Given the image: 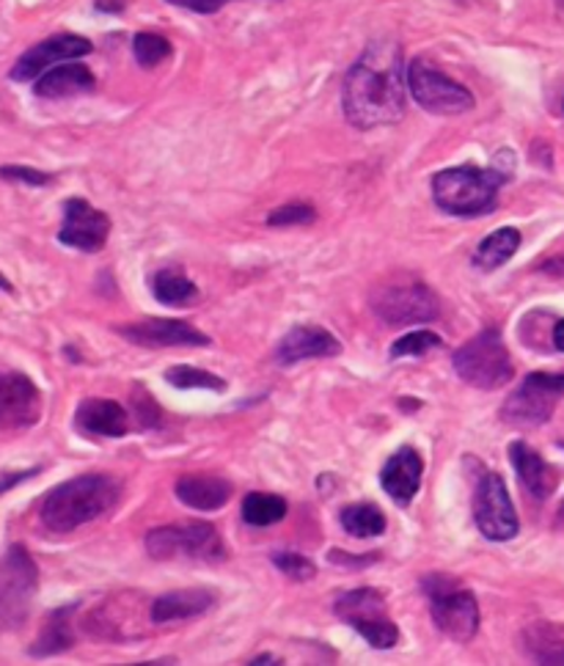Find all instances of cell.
I'll return each mask as SVG.
<instances>
[{"label": "cell", "instance_id": "cell-42", "mask_svg": "<svg viewBox=\"0 0 564 666\" xmlns=\"http://www.w3.org/2000/svg\"><path fill=\"white\" fill-rule=\"evenodd\" d=\"M562 449H564V444H562Z\"/></svg>", "mask_w": 564, "mask_h": 666}, {"label": "cell", "instance_id": "cell-25", "mask_svg": "<svg viewBox=\"0 0 564 666\" xmlns=\"http://www.w3.org/2000/svg\"><path fill=\"white\" fill-rule=\"evenodd\" d=\"M152 292L166 306H188L198 298V290L179 268H163L152 276Z\"/></svg>", "mask_w": 564, "mask_h": 666}, {"label": "cell", "instance_id": "cell-18", "mask_svg": "<svg viewBox=\"0 0 564 666\" xmlns=\"http://www.w3.org/2000/svg\"><path fill=\"white\" fill-rule=\"evenodd\" d=\"M342 353V345L333 333L317 325H297L286 333L275 347V361L290 367V363L306 361V358H333Z\"/></svg>", "mask_w": 564, "mask_h": 666}, {"label": "cell", "instance_id": "cell-26", "mask_svg": "<svg viewBox=\"0 0 564 666\" xmlns=\"http://www.w3.org/2000/svg\"><path fill=\"white\" fill-rule=\"evenodd\" d=\"M338 521H342V529L347 535L358 537V540H369V537H381L386 531V515L374 504H350L338 512Z\"/></svg>", "mask_w": 564, "mask_h": 666}, {"label": "cell", "instance_id": "cell-40", "mask_svg": "<svg viewBox=\"0 0 564 666\" xmlns=\"http://www.w3.org/2000/svg\"><path fill=\"white\" fill-rule=\"evenodd\" d=\"M0 290L3 292H12V284H9V279L3 273H0Z\"/></svg>", "mask_w": 564, "mask_h": 666}, {"label": "cell", "instance_id": "cell-38", "mask_svg": "<svg viewBox=\"0 0 564 666\" xmlns=\"http://www.w3.org/2000/svg\"><path fill=\"white\" fill-rule=\"evenodd\" d=\"M39 474V469L34 471H23V474H9V476H0V494H7L9 488H14V485H20L23 479H30V476Z\"/></svg>", "mask_w": 564, "mask_h": 666}, {"label": "cell", "instance_id": "cell-33", "mask_svg": "<svg viewBox=\"0 0 564 666\" xmlns=\"http://www.w3.org/2000/svg\"><path fill=\"white\" fill-rule=\"evenodd\" d=\"M273 565L279 567L284 576L295 578V581H309V578H315V562L306 560L304 553H295V551H275L273 556Z\"/></svg>", "mask_w": 564, "mask_h": 666}, {"label": "cell", "instance_id": "cell-37", "mask_svg": "<svg viewBox=\"0 0 564 666\" xmlns=\"http://www.w3.org/2000/svg\"><path fill=\"white\" fill-rule=\"evenodd\" d=\"M540 270H542V273L553 276V279H564V254L546 259V262L540 265Z\"/></svg>", "mask_w": 564, "mask_h": 666}, {"label": "cell", "instance_id": "cell-14", "mask_svg": "<svg viewBox=\"0 0 564 666\" xmlns=\"http://www.w3.org/2000/svg\"><path fill=\"white\" fill-rule=\"evenodd\" d=\"M91 53V42L84 36L75 34H59L53 39H44L36 48H30L28 53L20 55V61L12 69V80L20 84H30V80H39L48 69H53L55 64H64V61H75L80 55Z\"/></svg>", "mask_w": 564, "mask_h": 666}, {"label": "cell", "instance_id": "cell-12", "mask_svg": "<svg viewBox=\"0 0 564 666\" xmlns=\"http://www.w3.org/2000/svg\"><path fill=\"white\" fill-rule=\"evenodd\" d=\"M36 565L23 546H12L0 562V628H14L25 619L36 592Z\"/></svg>", "mask_w": 564, "mask_h": 666}, {"label": "cell", "instance_id": "cell-34", "mask_svg": "<svg viewBox=\"0 0 564 666\" xmlns=\"http://www.w3.org/2000/svg\"><path fill=\"white\" fill-rule=\"evenodd\" d=\"M315 218V207H309V204L304 202H292L273 209V213L268 215V223L270 227H306V223H311Z\"/></svg>", "mask_w": 564, "mask_h": 666}, {"label": "cell", "instance_id": "cell-36", "mask_svg": "<svg viewBox=\"0 0 564 666\" xmlns=\"http://www.w3.org/2000/svg\"><path fill=\"white\" fill-rule=\"evenodd\" d=\"M168 3H171V7L191 9V12H198V14H209V12H218L226 0H168Z\"/></svg>", "mask_w": 564, "mask_h": 666}, {"label": "cell", "instance_id": "cell-17", "mask_svg": "<svg viewBox=\"0 0 564 666\" xmlns=\"http://www.w3.org/2000/svg\"><path fill=\"white\" fill-rule=\"evenodd\" d=\"M424 460L413 447H399L381 471V485L399 507H408L422 488Z\"/></svg>", "mask_w": 564, "mask_h": 666}, {"label": "cell", "instance_id": "cell-16", "mask_svg": "<svg viewBox=\"0 0 564 666\" xmlns=\"http://www.w3.org/2000/svg\"><path fill=\"white\" fill-rule=\"evenodd\" d=\"M116 331L130 340L132 345L149 347H207L209 336H204L198 328L191 322L182 320H146V322H132V325H119Z\"/></svg>", "mask_w": 564, "mask_h": 666}, {"label": "cell", "instance_id": "cell-24", "mask_svg": "<svg viewBox=\"0 0 564 666\" xmlns=\"http://www.w3.org/2000/svg\"><path fill=\"white\" fill-rule=\"evenodd\" d=\"M517 248H521V232L512 227H504L482 240L474 254V265L479 270H496L504 262H510L512 256L517 254Z\"/></svg>", "mask_w": 564, "mask_h": 666}, {"label": "cell", "instance_id": "cell-11", "mask_svg": "<svg viewBox=\"0 0 564 666\" xmlns=\"http://www.w3.org/2000/svg\"><path fill=\"white\" fill-rule=\"evenodd\" d=\"M474 521L476 529L493 542H507L521 531L517 512L512 507L510 490L504 479L493 471H487L476 479L474 488Z\"/></svg>", "mask_w": 564, "mask_h": 666}, {"label": "cell", "instance_id": "cell-19", "mask_svg": "<svg viewBox=\"0 0 564 666\" xmlns=\"http://www.w3.org/2000/svg\"><path fill=\"white\" fill-rule=\"evenodd\" d=\"M75 427L94 438H121L130 430V419L119 402L113 399H84L75 411Z\"/></svg>", "mask_w": 564, "mask_h": 666}, {"label": "cell", "instance_id": "cell-9", "mask_svg": "<svg viewBox=\"0 0 564 666\" xmlns=\"http://www.w3.org/2000/svg\"><path fill=\"white\" fill-rule=\"evenodd\" d=\"M146 551L155 560H204L218 562L226 556L223 540L213 524H184V526H161L146 535Z\"/></svg>", "mask_w": 564, "mask_h": 666}, {"label": "cell", "instance_id": "cell-3", "mask_svg": "<svg viewBox=\"0 0 564 666\" xmlns=\"http://www.w3.org/2000/svg\"><path fill=\"white\" fill-rule=\"evenodd\" d=\"M510 177L512 168H501L499 157L490 168H446L433 177V198L446 215L476 218V215L493 213L501 184L510 182Z\"/></svg>", "mask_w": 564, "mask_h": 666}, {"label": "cell", "instance_id": "cell-28", "mask_svg": "<svg viewBox=\"0 0 564 666\" xmlns=\"http://www.w3.org/2000/svg\"><path fill=\"white\" fill-rule=\"evenodd\" d=\"M286 515V501L273 494H248L243 499V521L248 526H273L284 521Z\"/></svg>", "mask_w": 564, "mask_h": 666}, {"label": "cell", "instance_id": "cell-30", "mask_svg": "<svg viewBox=\"0 0 564 666\" xmlns=\"http://www.w3.org/2000/svg\"><path fill=\"white\" fill-rule=\"evenodd\" d=\"M166 381L177 388H209V392H226L223 377L213 375V372L198 367H171L166 372Z\"/></svg>", "mask_w": 564, "mask_h": 666}, {"label": "cell", "instance_id": "cell-22", "mask_svg": "<svg viewBox=\"0 0 564 666\" xmlns=\"http://www.w3.org/2000/svg\"><path fill=\"white\" fill-rule=\"evenodd\" d=\"M177 499L191 510L215 512L232 499V485L207 474L182 476L177 483Z\"/></svg>", "mask_w": 564, "mask_h": 666}, {"label": "cell", "instance_id": "cell-21", "mask_svg": "<svg viewBox=\"0 0 564 666\" xmlns=\"http://www.w3.org/2000/svg\"><path fill=\"white\" fill-rule=\"evenodd\" d=\"M510 460L515 465L517 476H521L523 490L537 501H546L553 494V474L546 465V460L523 440H512L510 444Z\"/></svg>", "mask_w": 564, "mask_h": 666}, {"label": "cell", "instance_id": "cell-32", "mask_svg": "<svg viewBox=\"0 0 564 666\" xmlns=\"http://www.w3.org/2000/svg\"><path fill=\"white\" fill-rule=\"evenodd\" d=\"M444 345L438 333L433 331H410L399 336L392 345V358H408V356H424L430 350H438Z\"/></svg>", "mask_w": 564, "mask_h": 666}, {"label": "cell", "instance_id": "cell-7", "mask_svg": "<svg viewBox=\"0 0 564 666\" xmlns=\"http://www.w3.org/2000/svg\"><path fill=\"white\" fill-rule=\"evenodd\" d=\"M564 397V372H531L526 381L504 399L501 419L515 427H540L556 411Z\"/></svg>", "mask_w": 564, "mask_h": 666}, {"label": "cell", "instance_id": "cell-15", "mask_svg": "<svg viewBox=\"0 0 564 666\" xmlns=\"http://www.w3.org/2000/svg\"><path fill=\"white\" fill-rule=\"evenodd\" d=\"M107 234H111V218L91 207L86 198H69L64 204V227H61L59 240L69 248L97 254L105 248Z\"/></svg>", "mask_w": 564, "mask_h": 666}, {"label": "cell", "instance_id": "cell-23", "mask_svg": "<svg viewBox=\"0 0 564 666\" xmlns=\"http://www.w3.org/2000/svg\"><path fill=\"white\" fill-rule=\"evenodd\" d=\"M94 75L84 64H55L36 80L34 91L44 100H64V97L86 94L94 89Z\"/></svg>", "mask_w": 564, "mask_h": 666}, {"label": "cell", "instance_id": "cell-1", "mask_svg": "<svg viewBox=\"0 0 564 666\" xmlns=\"http://www.w3.org/2000/svg\"><path fill=\"white\" fill-rule=\"evenodd\" d=\"M408 69L402 66V48L392 39H377L350 66L342 89L345 116L358 130L397 125L405 116Z\"/></svg>", "mask_w": 564, "mask_h": 666}, {"label": "cell", "instance_id": "cell-10", "mask_svg": "<svg viewBox=\"0 0 564 666\" xmlns=\"http://www.w3.org/2000/svg\"><path fill=\"white\" fill-rule=\"evenodd\" d=\"M372 309L388 325H419V322H433L440 315L435 292L422 281L377 286L372 295Z\"/></svg>", "mask_w": 564, "mask_h": 666}, {"label": "cell", "instance_id": "cell-35", "mask_svg": "<svg viewBox=\"0 0 564 666\" xmlns=\"http://www.w3.org/2000/svg\"><path fill=\"white\" fill-rule=\"evenodd\" d=\"M0 177L9 179V182H23V184H34V188H42V184H50V174L36 171V168H25V166H3L0 168Z\"/></svg>", "mask_w": 564, "mask_h": 666}, {"label": "cell", "instance_id": "cell-13", "mask_svg": "<svg viewBox=\"0 0 564 666\" xmlns=\"http://www.w3.org/2000/svg\"><path fill=\"white\" fill-rule=\"evenodd\" d=\"M42 417V394L23 372H0V435L34 427Z\"/></svg>", "mask_w": 564, "mask_h": 666}, {"label": "cell", "instance_id": "cell-39", "mask_svg": "<svg viewBox=\"0 0 564 666\" xmlns=\"http://www.w3.org/2000/svg\"><path fill=\"white\" fill-rule=\"evenodd\" d=\"M553 347L564 353V320H559L556 328H553Z\"/></svg>", "mask_w": 564, "mask_h": 666}, {"label": "cell", "instance_id": "cell-41", "mask_svg": "<svg viewBox=\"0 0 564 666\" xmlns=\"http://www.w3.org/2000/svg\"><path fill=\"white\" fill-rule=\"evenodd\" d=\"M556 7H559V12L564 14V0H556Z\"/></svg>", "mask_w": 564, "mask_h": 666}, {"label": "cell", "instance_id": "cell-4", "mask_svg": "<svg viewBox=\"0 0 564 666\" xmlns=\"http://www.w3.org/2000/svg\"><path fill=\"white\" fill-rule=\"evenodd\" d=\"M451 363L469 386L482 388V392H496L515 377V363H512L499 328H485L476 333L474 340L465 342L451 356Z\"/></svg>", "mask_w": 564, "mask_h": 666}, {"label": "cell", "instance_id": "cell-29", "mask_svg": "<svg viewBox=\"0 0 564 666\" xmlns=\"http://www.w3.org/2000/svg\"><path fill=\"white\" fill-rule=\"evenodd\" d=\"M526 653L535 664H564V639L556 637L546 625H535L523 633Z\"/></svg>", "mask_w": 564, "mask_h": 666}, {"label": "cell", "instance_id": "cell-6", "mask_svg": "<svg viewBox=\"0 0 564 666\" xmlns=\"http://www.w3.org/2000/svg\"><path fill=\"white\" fill-rule=\"evenodd\" d=\"M333 612L342 623L356 628L363 637V642L377 650H388L399 642V628L388 617L386 598L377 589H347L333 603Z\"/></svg>", "mask_w": 564, "mask_h": 666}, {"label": "cell", "instance_id": "cell-8", "mask_svg": "<svg viewBox=\"0 0 564 666\" xmlns=\"http://www.w3.org/2000/svg\"><path fill=\"white\" fill-rule=\"evenodd\" d=\"M408 91L410 97L438 116H460L474 111V94L458 80H451L440 69H435L430 61L416 59L408 66Z\"/></svg>", "mask_w": 564, "mask_h": 666}, {"label": "cell", "instance_id": "cell-27", "mask_svg": "<svg viewBox=\"0 0 564 666\" xmlns=\"http://www.w3.org/2000/svg\"><path fill=\"white\" fill-rule=\"evenodd\" d=\"M69 617H72V606L59 609V612L50 614L48 625H44L39 639H36V644L30 648V655H55L69 650L72 644H75V633H72Z\"/></svg>", "mask_w": 564, "mask_h": 666}, {"label": "cell", "instance_id": "cell-2", "mask_svg": "<svg viewBox=\"0 0 564 666\" xmlns=\"http://www.w3.org/2000/svg\"><path fill=\"white\" fill-rule=\"evenodd\" d=\"M121 488L113 476L86 474L75 476L69 483L59 485L42 501L39 517L50 531H75L78 526L91 524L97 517L107 515L113 507L119 504Z\"/></svg>", "mask_w": 564, "mask_h": 666}, {"label": "cell", "instance_id": "cell-5", "mask_svg": "<svg viewBox=\"0 0 564 666\" xmlns=\"http://www.w3.org/2000/svg\"><path fill=\"white\" fill-rule=\"evenodd\" d=\"M424 595H427L430 609H433V623L438 631L446 633L454 642H469L479 631V606L469 589L460 587L449 576H427L422 581Z\"/></svg>", "mask_w": 564, "mask_h": 666}, {"label": "cell", "instance_id": "cell-31", "mask_svg": "<svg viewBox=\"0 0 564 666\" xmlns=\"http://www.w3.org/2000/svg\"><path fill=\"white\" fill-rule=\"evenodd\" d=\"M132 55L141 66H157L171 55V42L161 34H138L132 39Z\"/></svg>", "mask_w": 564, "mask_h": 666}, {"label": "cell", "instance_id": "cell-20", "mask_svg": "<svg viewBox=\"0 0 564 666\" xmlns=\"http://www.w3.org/2000/svg\"><path fill=\"white\" fill-rule=\"evenodd\" d=\"M215 598L204 589H177V592H166V595L155 598L152 609H149V619L157 625L177 623V619H191L202 617L209 612Z\"/></svg>", "mask_w": 564, "mask_h": 666}]
</instances>
